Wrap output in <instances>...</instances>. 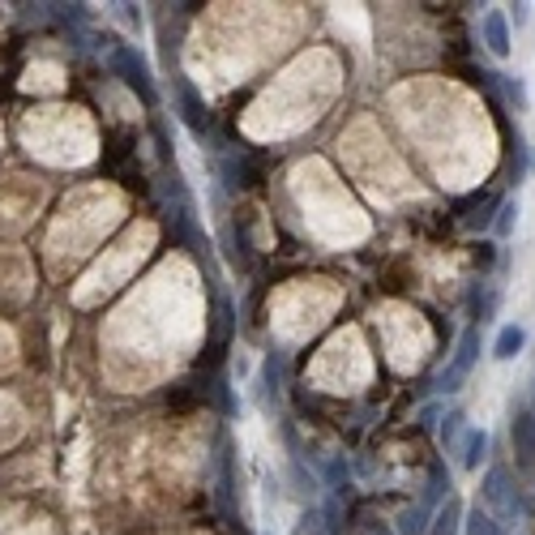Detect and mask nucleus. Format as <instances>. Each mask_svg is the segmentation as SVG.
Here are the masks:
<instances>
[{
	"label": "nucleus",
	"instance_id": "nucleus-10",
	"mask_svg": "<svg viewBox=\"0 0 535 535\" xmlns=\"http://www.w3.org/2000/svg\"><path fill=\"white\" fill-rule=\"evenodd\" d=\"M514 227H518V197H506V201L497 206V223H492V236H497V240H510Z\"/></svg>",
	"mask_w": 535,
	"mask_h": 535
},
{
	"label": "nucleus",
	"instance_id": "nucleus-11",
	"mask_svg": "<svg viewBox=\"0 0 535 535\" xmlns=\"http://www.w3.org/2000/svg\"><path fill=\"white\" fill-rule=\"evenodd\" d=\"M467 535H501V523H497L492 514L476 510L471 514V523H467Z\"/></svg>",
	"mask_w": 535,
	"mask_h": 535
},
{
	"label": "nucleus",
	"instance_id": "nucleus-13",
	"mask_svg": "<svg viewBox=\"0 0 535 535\" xmlns=\"http://www.w3.org/2000/svg\"><path fill=\"white\" fill-rule=\"evenodd\" d=\"M0 146H4V124H0Z\"/></svg>",
	"mask_w": 535,
	"mask_h": 535
},
{
	"label": "nucleus",
	"instance_id": "nucleus-3",
	"mask_svg": "<svg viewBox=\"0 0 535 535\" xmlns=\"http://www.w3.org/2000/svg\"><path fill=\"white\" fill-rule=\"evenodd\" d=\"M476 360H480V326H467L459 347H454V356H450V365H445V373H441V389H445V394L462 389V382L471 377Z\"/></svg>",
	"mask_w": 535,
	"mask_h": 535
},
{
	"label": "nucleus",
	"instance_id": "nucleus-7",
	"mask_svg": "<svg viewBox=\"0 0 535 535\" xmlns=\"http://www.w3.org/2000/svg\"><path fill=\"white\" fill-rule=\"evenodd\" d=\"M523 347H527V326H501L497 330V339H492V360H514V356H523Z\"/></svg>",
	"mask_w": 535,
	"mask_h": 535
},
{
	"label": "nucleus",
	"instance_id": "nucleus-9",
	"mask_svg": "<svg viewBox=\"0 0 535 535\" xmlns=\"http://www.w3.org/2000/svg\"><path fill=\"white\" fill-rule=\"evenodd\" d=\"M484 450H488V433L484 429H462V454H459V467L462 471H476L484 462Z\"/></svg>",
	"mask_w": 535,
	"mask_h": 535
},
{
	"label": "nucleus",
	"instance_id": "nucleus-14",
	"mask_svg": "<svg viewBox=\"0 0 535 535\" xmlns=\"http://www.w3.org/2000/svg\"><path fill=\"white\" fill-rule=\"evenodd\" d=\"M531 420H535V394H531Z\"/></svg>",
	"mask_w": 535,
	"mask_h": 535
},
{
	"label": "nucleus",
	"instance_id": "nucleus-2",
	"mask_svg": "<svg viewBox=\"0 0 535 535\" xmlns=\"http://www.w3.org/2000/svg\"><path fill=\"white\" fill-rule=\"evenodd\" d=\"M150 244V227H129V236H124V244H116L112 253H107V266L98 262L90 274H86V287L77 292V300H95L98 292H112V287H121V270L138 257L142 262V253H146Z\"/></svg>",
	"mask_w": 535,
	"mask_h": 535
},
{
	"label": "nucleus",
	"instance_id": "nucleus-15",
	"mask_svg": "<svg viewBox=\"0 0 535 535\" xmlns=\"http://www.w3.org/2000/svg\"><path fill=\"white\" fill-rule=\"evenodd\" d=\"M262 535H270V531H262Z\"/></svg>",
	"mask_w": 535,
	"mask_h": 535
},
{
	"label": "nucleus",
	"instance_id": "nucleus-4",
	"mask_svg": "<svg viewBox=\"0 0 535 535\" xmlns=\"http://www.w3.org/2000/svg\"><path fill=\"white\" fill-rule=\"evenodd\" d=\"M0 295L4 300H26L30 295V266L13 248H0Z\"/></svg>",
	"mask_w": 535,
	"mask_h": 535
},
{
	"label": "nucleus",
	"instance_id": "nucleus-6",
	"mask_svg": "<svg viewBox=\"0 0 535 535\" xmlns=\"http://www.w3.org/2000/svg\"><path fill=\"white\" fill-rule=\"evenodd\" d=\"M480 39L488 43V51L497 56V60H506L514 51V35H510V18H506V9H488L484 18H480Z\"/></svg>",
	"mask_w": 535,
	"mask_h": 535
},
{
	"label": "nucleus",
	"instance_id": "nucleus-1",
	"mask_svg": "<svg viewBox=\"0 0 535 535\" xmlns=\"http://www.w3.org/2000/svg\"><path fill=\"white\" fill-rule=\"evenodd\" d=\"M22 138L30 154H43L51 163H86L95 154V133L77 107H39L22 121Z\"/></svg>",
	"mask_w": 535,
	"mask_h": 535
},
{
	"label": "nucleus",
	"instance_id": "nucleus-8",
	"mask_svg": "<svg viewBox=\"0 0 535 535\" xmlns=\"http://www.w3.org/2000/svg\"><path fill=\"white\" fill-rule=\"evenodd\" d=\"M60 65H48V60H39V65H30L22 77V90H39V95H51V90H60Z\"/></svg>",
	"mask_w": 535,
	"mask_h": 535
},
{
	"label": "nucleus",
	"instance_id": "nucleus-12",
	"mask_svg": "<svg viewBox=\"0 0 535 535\" xmlns=\"http://www.w3.org/2000/svg\"><path fill=\"white\" fill-rule=\"evenodd\" d=\"M506 95H510L518 107H527V86H523L518 77H514V82H506Z\"/></svg>",
	"mask_w": 535,
	"mask_h": 535
},
{
	"label": "nucleus",
	"instance_id": "nucleus-5",
	"mask_svg": "<svg viewBox=\"0 0 535 535\" xmlns=\"http://www.w3.org/2000/svg\"><path fill=\"white\" fill-rule=\"evenodd\" d=\"M506 484H510V471H506V467H492L484 476V506H488L484 514H497L501 527H506V518L518 514V501H514V492Z\"/></svg>",
	"mask_w": 535,
	"mask_h": 535
}]
</instances>
